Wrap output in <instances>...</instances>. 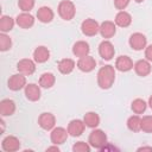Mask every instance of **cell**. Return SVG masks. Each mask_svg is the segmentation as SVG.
I'll return each instance as SVG.
<instances>
[{
	"instance_id": "obj_1",
	"label": "cell",
	"mask_w": 152,
	"mask_h": 152,
	"mask_svg": "<svg viewBox=\"0 0 152 152\" xmlns=\"http://www.w3.org/2000/svg\"><path fill=\"white\" fill-rule=\"evenodd\" d=\"M115 81V69L113 65H104L97 71V84L101 89H109Z\"/></svg>"
},
{
	"instance_id": "obj_2",
	"label": "cell",
	"mask_w": 152,
	"mask_h": 152,
	"mask_svg": "<svg viewBox=\"0 0 152 152\" xmlns=\"http://www.w3.org/2000/svg\"><path fill=\"white\" fill-rule=\"evenodd\" d=\"M88 142L91 147L96 150H102L107 145V135L102 129H93L89 134Z\"/></svg>"
},
{
	"instance_id": "obj_3",
	"label": "cell",
	"mask_w": 152,
	"mask_h": 152,
	"mask_svg": "<svg viewBox=\"0 0 152 152\" xmlns=\"http://www.w3.org/2000/svg\"><path fill=\"white\" fill-rule=\"evenodd\" d=\"M58 14L63 20H71L76 14V7L70 0H62L58 4Z\"/></svg>"
},
{
	"instance_id": "obj_4",
	"label": "cell",
	"mask_w": 152,
	"mask_h": 152,
	"mask_svg": "<svg viewBox=\"0 0 152 152\" xmlns=\"http://www.w3.org/2000/svg\"><path fill=\"white\" fill-rule=\"evenodd\" d=\"M81 31L84 36L87 37H93V36H96L100 31V25L99 23L95 20V19H91V18H88L86 20L82 21L81 24Z\"/></svg>"
},
{
	"instance_id": "obj_5",
	"label": "cell",
	"mask_w": 152,
	"mask_h": 152,
	"mask_svg": "<svg viewBox=\"0 0 152 152\" xmlns=\"http://www.w3.org/2000/svg\"><path fill=\"white\" fill-rule=\"evenodd\" d=\"M128 43H129V46L135 50V51H140L142 49L146 48V44H147V39L145 37V34L140 33V32H135L133 34H131L129 39H128Z\"/></svg>"
},
{
	"instance_id": "obj_6",
	"label": "cell",
	"mask_w": 152,
	"mask_h": 152,
	"mask_svg": "<svg viewBox=\"0 0 152 152\" xmlns=\"http://www.w3.org/2000/svg\"><path fill=\"white\" fill-rule=\"evenodd\" d=\"M7 84H8V88L11 90L18 91V90H20V89H23V88L26 87V76L23 75V74H20V72L14 74V75H12L8 78Z\"/></svg>"
},
{
	"instance_id": "obj_7",
	"label": "cell",
	"mask_w": 152,
	"mask_h": 152,
	"mask_svg": "<svg viewBox=\"0 0 152 152\" xmlns=\"http://www.w3.org/2000/svg\"><path fill=\"white\" fill-rule=\"evenodd\" d=\"M68 135H69L68 129H65L63 127H55L51 131L50 139H51V142L53 145H62L66 141Z\"/></svg>"
},
{
	"instance_id": "obj_8",
	"label": "cell",
	"mask_w": 152,
	"mask_h": 152,
	"mask_svg": "<svg viewBox=\"0 0 152 152\" xmlns=\"http://www.w3.org/2000/svg\"><path fill=\"white\" fill-rule=\"evenodd\" d=\"M99 53H100V56L102 57V59H104V61H110V59L114 57V53H115L114 45H113L109 40H107V39L102 40V42L100 43V45H99Z\"/></svg>"
},
{
	"instance_id": "obj_9",
	"label": "cell",
	"mask_w": 152,
	"mask_h": 152,
	"mask_svg": "<svg viewBox=\"0 0 152 152\" xmlns=\"http://www.w3.org/2000/svg\"><path fill=\"white\" fill-rule=\"evenodd\" d=\"M17 69L20 74L30 76L36 71V63L30 58H23L17 63Z\"/></svg>"
},
{
	"instance_id": "obj_10",
	"label": "cell",
	"mask_w": 152,
	"mask_h": 152,
	"mask_svg": "<svg viewBox=\"0 0 152 152\" xmlns=\"http://www.w3.org/2000/svg\"><path fill=\"white\" fill-rule=\"evenodd\" d=\"M76 66H77L81 71H83V72H90V71H93V70L95 69V66H96V61H95L94 57L87 55V56H84V57L78 58V61H77V63H76Z\"/></svg>"
},
{
	"instance_id": "obj_11",
	"label": "cell",
	"mask_w": 152,
	"mask_h": 152,
	"mask_svg": "<svg viewBox=\"0 0 152 152\" xmlns=\"http://www.w3.org/2000/svg\"><path fill=\"white\" fill-rule=\"evenodd\" d=\"M38 125L45 129V131H51L52 128H55V125H56V118L53 114L51 113H42L38 118Z\"/></svg>"
},
{
	"instance_id": "obj_12",
	"label": "cell",
	"mask_w": 152,
	"mask_h": 152,
	"mask_svg": "<svg viewBox=\"0 0 152 152\" xmlns=\"http://www.w3.org/2000/svg\"><path fill=\"white\" fill-rule=\"evenodd\" d=\"M66 129H68L69 135H71V137H80V135H82V133L86 129V124H84L83 120L74 119V120H71L69 122Z\"/></svg>"
},
{
	"instance_id": "obj_13",
	"label": "cell",
	"mask_w": 152,
	"mask_h": 152,
	"mask_svg": "<svg viewBox=\"0 0 152 152\" xmlns=\"http://www.w3.org/2000/svg\"><path fill=\"white\" fill-rule=\"evenodd\" d=\"M1 148L6 152H14L20 148V141L14 135H7L1 141Z\"/></svg>"
},
{
	"instance_id": "obj_14",
	"label": "cell",
	"mask_w": 152,
	"mask_h": 152,
	"mask_svg": "<svg viewBox=\"0 0 152 152\" xmlns=\"http://www.w3.org/2000/svg\"><path fill=\"white\" fill-rule=\"evenodd\" d=\"M24 94H25V96L28 101H32V102L38 101L40 99V95H42L40 86H37L34 83H28L24 88Z\"/></svg>"
},
{
	"instance_id": "obj_15",
	"label": "cell",
	"mask_w": 152,
	"mask_h": 152,
	"mask_svg": "<svg viewBox=\"0 0 152 152\" xmlns=\"http://www.w3.org/2000/svg\"><path fill=\"white\" fill-rule=\"evenodd\" d=\"M116 32V25L114 21H110V20H106L103 21L101 25H100V31L99 33L101 34L102 38L104 39H108V38H112Z\"/></svg>"
},
{
	"instance_id": "obj_16",
	"label": "cell",
	"mask_w": 152,
	"mask_h": 152,
	"mask_svg": "<svg viewBox=\"0 0 152 152\" xmlns=\"http://www.w3.org/2000/svg\"><path fill=\"white\" fill-rule=\"evenodd\" d=\"M15 23L21 28H30L34 25V18L28 12H21L20 14L17 15Z\"/></svg>"
},
{
	"instance_id": "obj_17",
	"label": "cell",
	"mask_w": 152,
	"mask_h": 152,
	"mask_svg": "<svg viewBox=\"0 0 152 152\" xmlns=\"http://www.w3.org/2000/svg\"><path fill=\"white\" fill-rule=\"evenodd\" d=\"M134 66L133 61L128 56H119L115 61V69H118L121 72H127L132 70Z\"/></svg>"
},
{
	"instance_id": "obj_18",
	"label": "cell",
	"mask_w": 152,
	"mask_h": 152,
	"mask_svg": "<svg viewBox=\"0 0 152 152\" xmlns=\"http://www.w3.org/2000/svg\"><path fill=\"white\" fill-rule=\"evenodd\" d=\"M133 68H134L135 74L141 77H145V76L150 75V72H151V64H150V61H147V59H139L138 62H135Z\"/></svg>"
},
{
	"instance_id": "obj_19",
	"label": "cell",
	"mask_w": 152,
	"mask_h": 152,
	"mask_svg": "<svg viewBox=\"0 0 152 152\" xmlns=\"http://www.w3.org/2000/svg\"><path fill=\"white\" fill-rule=\"evenodd\" d=\"M15 112V103L11 99H4L0 102V114L1 116H11Z\"/></svg>"
},
{
	"instance_id": "obj_20",
	"label": "cell",
	"mask_w": 152,
	"mask_h": 152,
	"mask_svg": "<svg viewBox=\"0 0 152 152\" xmlns=\"http://www.w3.org/2000/svg\"><path fill=\"white\" fill-rule=\"evenodd\" d=\"M53 17H55L53 11H52L50 7H48V6H42V7L38 8V11H37V18H38V20H39L40 23L48 24V23L52 21Z\"/></svg>"
},
{
	"instance_id": "obj_21",
	"label": "cell",
	"mask_w": 152,
	"mask_h": 152,
	"mask_svg": "<svg viewBox=\"0 0 152 152\" xmlns=\"http://www.w3.org/2000/svg\"><path fill=\"white\" fill-rule=\"evenodd\" d=\"M89 51H90V48H89V44L84 40H78L72 46V53L81 58V57H84L87 55H89Z\"/></svg>"
},
{
	"instance_id": "obj_22",
	"label": "cell",
	"mask_w": 152,
	"mask_h": 152,
	"mask_svg": "<svg viewBox=\"0 0 152 152\" xmlns=\"http://www.w3.org/2000/svg\"><path fill=\"white\" fill-rule=\"evenodd\" d=\"M114 23L120 27H127L132 24V15L126 11H119L115 15Z\"/></svg>"
},
{
	"instance_id": "obj_23",
	"label": "cell",
	"mask_w": 152,
	"mask_h": 152,
	"mask_svg": "<svg viewBox=\"0 0 152 152\" xmlns=\"http://www.w3.org/2000/svg\"><path fill=\"white\" fill-rule=\"evenodd\" d=\"M50 58V51L45 46H38L33 51V59L37 63H45Z\"/></svg>"
},
{
	"instance_id": "obj_24",
	"label": "cell",
	"mask_w": 152,
	"mask_h": 152,
	"mask_svg": "<svg viewBox=\"0 0 152 152\" xmlns=\"http://www.w3.org/2000/svg\"><path fill=\"white\" fill-rule=\"evenodd\" d=\"M75 66H76V63L71 58H63L58 62V70L63 75H68V74L72 72Z\"/></svg>"
},
{
	"instance_id": "obj_25",
	"label": "cell",
	"mask_w": 152,
	"mask_h": 152,
	"mask_svg": "<svg viewBox=\"0 0 152 152\" xmlns=\"http://www.w3.org/2000/svg\"><path fill=\"white\" fill-rule=\"evenodd\" d=\"M83 121H84V124H86L87 127L96 128L99 126V124H100V116L95 112H88V113L84 114Z\"/></svg>"
},
{
	"instance_id": "obj_26",
	"label": "cell",
	"mask_w": 152,
	"mask_h": 152,
	"mask_svg": "<svg viewBox=\"0 0 152 152\" xmlns=\"http://www.w3.org/2000/svg\"><path fill=\"white\" fill-rule=\"evenodd\" d=\"M56 82V77L52 72H44L42 74V76L39 77V86L42 88H51Z\"/></svg>"
},
{
	"instance_id": "obj_27",
	"label": "cell",
	"mask_w": 152,
	"mask_h": 152,
	"mask_svg": "<svg viewBox=\"0 0 152 152\" xmlns=\"http://www.w3.org/2000/svg\"><path fill=\"white\" fill-rule=\"evenodd\" d=\"M127 127H128L129 131H132L134 133L141 131V118L138 114L129 116L128 120H127Z\"/></svg>"
},
{
	"instance_id": "obj_28",
	"label": "cell",
	"mask_w": 152,
	"mask_h": 152,
	"mask_svg": "<svg viewBox=\"0 0 152 152\" xmlns=\"http://www.w3.org/2000/svg\"><path fill=\"white\" fill-rule=\"evenodd\" d=\"M14 19L11 18L10 15H2L0 18V31L6 33V32H10L13 26H14Z\"/></svg>"
},
{
	"instance_id": "obj_29",
	"label": "cell",
	"mask_w": 152,
	"mask_h": 152,
	"mask_svg": "<svg viewBox=\"0 0 152 152\" xmlns=\"http://www.w3.org/2000/svg\"><path fill=\"white\" fill-rule=\"evenodd\" d=\"M131 108H132L133 113H135V114H142L146 110V108H147V103L142 99H135V100H133Z\"/></svg>"
},
{
	"instance_id": "obj_30",
	"label": "cell",
	"mask_w": 152,
	"mask_h": 152,
	"mask_svg": "<svg viewBox=\"0 0 152 152\" xmlns=\"http://www.w3.org/2000/svg\"><path fill=\"white\" fill-rule=\"evenodd\" d=\"M12 48V39L10 38V36H7L6 33H1L0 34V50L1 51H7Z\"/></svg>"
},
{
	"instance_id": "obj_31",
	"label": "cell",
	"mask_w": 152,
	"mask_h": 152,
	"mask_svg": "<svg viewBox=\"0 0 152 152\" xmlns=\"http://www.w3.org/2000/svg\"><path fill=\"white\" fill-rule=\"evenodd\" d=\"M141 131L145 133H152V115H145L141 118Z\"/></svg>"
},
{
	"instance_id": "obj_32",
	"label": "cell",
	"mask_w": 152,
	"mask_h": 152,
	"mask_svg": "<svg viewBox=\"0 0 152 152\" xmlns=\"http://www.w3.org/2000/svg\"><path fill=\"white\" fill-rule=\"evenodd\" d=\"M90 145L89 142L86 141H77L72 146V151L74 152H90Z\"/></svg>"
},
{
	"instance_id": "obj_33",
	"label": "cell",
	"mask_w": 152,
	"mask_h": 152,
	"mask_svg": "<svg viewBox=\"0 0 152 152\" xmlns=\"http://www.w3.org/2000/svg\"><path fill=\"white\" fill-rule=\"evenodd\" d=\"M18 7L23 12H30L34 7V0H18Z\"/></svg>"
},
{
	"instance_id": "obj_34",
	"label": "cell",
	"mask_w": 152,
	"mask_h": 152,
	"mask_svg": "<svg viewBox=\"0 0 152 152\" xmlns=\"http://www.w3.org/2000/svg\"><path fill=\"white\" fill-rule=\"evenodd\" d=\"M129 4V0H114V6L119 11H124Z\"/></svg>"
},
{
	"instance_id": "obj_35",
	"label": "cell",
	"mask_w": 152,
	"mask_h": 152,
	"mask_svg": "<svg viewBox=\"0 0 152 152\" xmlns=\"http://www.w3.org/2000/svg\"><path fill=\"white\" fill-rule=\"evenodd\" d=\"M145 57L147 61L152 62V44H150L148 46L145 48Z\"/></svg>"
},
{
	"instance_id": "obj_36",
	"label": "cell",
	"mask_w": 152,
	"mask_h": 152,
	"mask_svg": "<svg viewBox=\"0 0 152 152\" xmlns=\"http://www.w3.org/2000/svg\"><path fill=\"white\" fill-rule=\"evenodd\" d=\"M46 151H59V148H58V146L57 145H55V146H50V147H48L46 148Z\"/></svg>"
},
{
	"instance_id": "obj_37",
	"label": "cell",
	"mask_w": 152,
	"mask_h": 152,
	"mask_svg": "<svg viewBox=\"0 0 152 152\" xmlns=\"http://www.w3.org/2000/svg\"><path fill=\"white\" fill-rule=\"evenodd\" d=\"M138 151H152V147H150V146H142V147H139Z\"/></svg>"
},
{
	"instance_id": "obj_38",
	"label": "cell",
	"mask_w": 152,
	"mask_h": 152,
	"mask_svg": "<svg viewBox=\"0 0 152 152\" xmlns=\"http://www.w3.org/2000/svg\"><path fill=\"white\" fill-rule=\"evenodd\" d=\"M147 104H148V106H150V108L152 109V95L150 96V99H148V103H147Z\"/></svg>"
},
{
	"instance_id": "obj_39",
	"label": "cell",
	"mask_w": 152,
	"mask_h": 152,
	"mask_svg": "<svg viewBox=\"0 0 152 152\" xmlns=\"http://www.w3.org/2000/svg\"><path fill=\"white\" fill-rule=\"evenodd\" d=\"M134 1H135V2H138V4H140V2H142L144 0H134Z\"/></svg>"
}]
</instances>
